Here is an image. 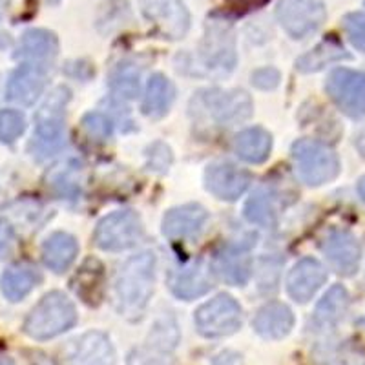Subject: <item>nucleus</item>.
I'll return each mask as SVG.
<instances>
[{"label":"nucleus","mask_w":365,"mask_h":365,"mask_svg":"<svg viewBox=\"0 0 365 365\" xmlns=\"http://www.w3.org/2000/svg\"><path fill=\"white\" fill-rule=\"evenodd\" d=\"M155 256L152 252H141L132 256L117 274L115 292L119 309L125 316H141L155 285Z\"/></svg>","instance_id":"nucleus-1"},{"label":"nucleus","mask_w":365,"mask_h":365,"mask_svg":"<svg viewBox=\"0 0 365 365\" xmlns=\"http://www.w3.org/2000/svg\"><path fill=\"white\" fill-rule=\"evenodd\" d=\"M70 91L64 86H57L46 99L35 115V135L31 150L35 158L44 159L55 154L64 145V110H66Z\"/></svg>","instance_id":"nucleus-2"},{"label":"nucleus","mask_w":365,"mask_h":365,"mask_svg":"<svg viewBox=\"0 0 365 365\" xmlns=\"http://www.w3.org/2000/svg\"><path fill=\"white\" fill-rule=\"evenodd\" d=\"M75 322L77 311L71 299L63 292H50L29 312L24 331L35 340H50L73 327Z\"/></svg>","instance_id":"nucleus-3"},{"label":"nucleus","mask_w":365,"mask_h":365,"mask_svg":"<svg viewBox=\"0 0 365 365\" xmlns=\"http://www.w3.org/2000/svg\"><path fill=\"white\" fill-rule=\"evenodd\" d=\"M192 113L220 126H232L252 115V101L245 91L203 90L192 99Z\"/></svg>","instance_id":"nucleus-4"},{"label":"nucleus","mask_w":365,"mask_h":365,"mask_svg":"<svg viewBox=\"0 0 365 365\" xmlns=\"http://www.w3.org/2000/svg\"><path fill=\"white\" fill-rule=\"evenodd\" d=\"M292 159L298 178L311 187L332 181L340 172V159L329 146L312 139H302L292 146Z\"/></svg>","instance_id":"nucleus-5"},{"label":"nucleus","mask_w":365,"mask_h":365,"mask_svg":"<svg viewBox=\"0 0 365 365\" xmlns=\"http://www.w3.org/2000/svg\"><path fill=\"white\" fill-rule=\"evenodd\" d=\"M145 236L141 217L133 210H119L99 221L93 234L97 247L110 252H119L135 247Z\"/></svg>","instance_id":"nucleus-6"},{"label":"nucleus","mask_w":365,"mask_h":365,"mask_svg":"<svg viewBox=\"0 0 365 365\" xmlns=\"http://www.w3.org/2000/svg\"><path fill=\"white\" fill-rule=\"evenodd\" d=\"M240 303L227 294H220L195 311V327L207 338L234 334L241 327Z\"/></svg>","instance_id":"nucleus-7"},{"label":"nucleus","mask_w":365,"mask_h":365,"mask_svg":"<svg viewBox=\"0 0 365 365\" xmlns=\"http://www.w3.org/2000/svg\"><path fill=\"white\" fill-rule=\"evenodd\" d=\"M324 0H279L278 21L287 34L303 38L325 22Z\"/></svg>","instance_id":"nucleus-8"},{"label":"nucleus","mask_w":365,"mask_h":365,"mask_svg":"<svg viewBox=\"0 0 365 365\" xmlns=\"http://www.w3.org/2000/svg\"><path fill=\"white\" fill-rule=\"evenodd\" d=\"M327 91L351 117L365 115V73L340 68L329 75Z\"/></svg>","instance_id":"nucleus-9"},{"label":"nucleus","mask_w":365,"mask_h":365,"mask_svg":"<svg viewBox=\"0 0 365 365\" xmlns=\"http://www.w3.org/2000/svg\"><path fill=\"white\" fill-rule=\"evenodd\" d=\"M145 17L168 38H181L190 28V15L182 0H139Z\"/></svg>","instance_id":"nucleus-10"},{"label":"nucleus","mask_w":365,"mask_h":365,"mask_svg":"<svg viewBox=\"0 0 365 365\" xmlns=\"http://www.w3.org/2000/svg\"><path fill=\"white\" fill-rule=\"evenodd\" d=\"M203 61L212 71L227 73L236 64V41L232 29L221 22H210L203 41Z\"/></svg>","instance_id":"nucleus-11"},{"label":"nucleus","mask_w":365,"mask_h":365,"mask_svg":"<svg viewBox=\"0 0 365 365\" xmlns=\"http://www.w3.org/2000/svg\"><path fill=\"white\" fill-rule=\"evenodd\" d=\"M322 252L329 259L332 269L344 276H353L358 270L361 257L360 243L347 230H332L322 241Z\"/></svg>","instance_id":"nucleus-12"},{"label":"nucleus","mask_w":365,"mask_h":365,"mask_svg":"<svg viewBox=\"0 0 365 365\" xmlns=\"http://www.w3.org/2000/svg\"><path fill=\"white\" fill-rule=\"evenodd\" d=\"M208 192L225 201L237 200L250 185V174L232 163H214L205 174Z\"/></svg>","instance_id":"nucleus-13"},{"label":"nucleus","mask_w":365,"mask_h":365,"mask_svg":"<svg viewBox=\"0 0 365 365\" xmlns=\"http://www.w3.org/2000/svg\"><path fill=\"white\" fill-rule=\"evenodd\" d=\"M214 287L212 269L200 259V262L188 263L181 267L170 276V289L178 298L194 299L207 294Z\"/></svg>","instance_id":"nucleus-14"},{"label":"nucleus","mask_w":365,"mask_h":365,"mask_svg":"<svg viewBox=\"0 0 365 365\" xmlns=\"http://www.w3.org/2000/svg\"><path fill=\"white\" fill-rule=\"evenodd\" d=\"M327 279V272L316 259L305 257L299 263H296L294 269L289 272L287 278V291L292 299L299 303H305L316 294L319 287Z\"/></svg>","instance_id":"nucleus-15"},{"label":"nucleus","mask_w":365,"mask_h":365,"mask_svg":"<svg viewBox=\"0 0 365 365\" xmlns=\"http://www.w3.org/2000/svg\"><path fill=\"white\" fill-rule=\"evenodd\" d=\"M208 212L201 205H182L172 208L163 220V234L170 240H188L203 230Z\"/></svg>","instance_id":"nucleus-16"},{"label":"nucleus","mask_w":365,"mask_h":365,"mask_svg":"<svg viewBox=\"0 0 365 365\" xmlns=\"http://www.w3.org/2000/svg\"><path fill=\"white\" fill-rule=\"evenodd\" d=\"M46 86V70L37 64H24L9 77L8 99L19 104H34Z\"/></svg>","instance_id":"nucleus-17"},{"label":"nucleus","mask_w":365,"mask_h":365,"mask_svg":"<svg viewBox=\"0 0 365 365\" xmlns=\"http://www.w3.org/2000/svg\"><path fill=\"white\" fill-rule=\"evenodd\" d=\"M214 269L230 285H245L252 274V256L245 247L227 245L217 252Z\"/></svg>","instance_id":"nucleus-18"},{"label":"nucleus","mask_w":365,"mask_h":365,"mask_svg":"<svg viewBox=\"0 0 365 365\" xmlns=\"http://www.w3.org/2000/svg\"><path fill=\"white\" fill-rule=\"evenodd\" d=\"M294 327V316L287 305L278 302L267 303L254 319V329L267 340H282Z\"/></svg>","instance_id":"nucleus-19"},{"label":"nucleus","mask_w":365,"mask_h":365,"mask_svg":"<svg viewBox=\"0 0 365 365\" xmlns=\"http://www.w3.org/2000/svg\"><path fill=\"white\" fill-rule=\"evenodd\" d=\"M73 365H115L112 341L103 332H86L73 349Z\"/></svg>","instance_id":"nucleus-20"},{"label":"nucleus","mask_w":365,"mask_h":365,"mask_svg":"<svg viewBox=\"0 0 365 365\" xmlns=\"http://www.w3.org/2000/svg\"><path fill=\"white\" fill-rule=\"evenodd\" d=\"M46 181L61 200H77L83 187V165L75 159H66L48 172Z\"/></svg>","instance_id":"nucleus-21"},{"label":"nucleus","mask_w":365,"mask_h":365,"mask_svg":"<svg viewBox=\"0 0 365 365\" xmlns=\"http://www.w3.org/2000/svg\"><path fill=\"white\" fill-rule=\"evenodd\" d=\"M58 44L57 37L44 29H31L24 34L21 44L17 48V57L24 58L26 64H37L42 66L57 55Z\"/></svg>","instance_id":"nucleus-22"},{"label":"nucleus","mask_w":365,"mask_h":365,"mask_svg":"<svg viewBox=\"0 0 365 365\" xmlns=\"http://www.w3.org/2000/svg\"><path fill=\"white\" fill-rule=\"evenodd\" d=\"M77 252H79V245L73 236L66 232H55L46 240L42 257H44L46 267H50L55 272H64L75 262Z\"/></svg>","instance_id":"nucleus-23"},{"label":"nucleus","mask_w":365,"mask_h":365,"mask_svg":"<svg viewBox=\"0 0 365 365\" xmlns=\"http://www.w3.org/2000/svg\"><path fill=\"white\" fill-rule=\"evenodd\" d=\"M174 86L165 75L155 73L150 77L146 86L145 99H143V113L150 119H161L166 115L174 101Z\"/></svg>","instance_id":"nucleus-24"},{"label":"nucleus","mask_w":365,"mask_h":365,"mask_svg":"<svg viewBox=\"0 0 365 365\" xmlns=\"http://www.w3.org/2000/svg\"><path fill=\"white\" fill-rule=\"evenodd\" d=\"M272 148V137L267 130L259 128H247L236 135L234 141V150L241 159L247 163H263L270 154Z\"/></svg>","instance_id":"nucleus-25"},{"label":"nucleus","mask_w":365,"mask_h":365,"mask_svg":"<svg viewBox=\"0 0 365 365\" xmlns=\"http://www.w3.org/2000/svg\"><path fill=\"white\" fill-rule=\"evenodd\" d=\"M349 307V294L344 287L334 285L324 299L319 302L318 309H316L314 324L322 329L332 327L336 325L341 318L345 316Z\"/></svg>","instance_id":"nucleus-26"},{"label":"nucleus","mask_w":365,"mask_h":365,"mask_svg":"<svg viewBox=\"0 0 365 365\" xmlns=\"http://www.w3.org/2000/svg\"><path fill=\"white\" fill-rule=\"evenodd\" d=\"M38 282L41 276L31 267H11L2 274V292L11 302H19L34 291Z\"/></svg>","instance_id":"nucleus-27"},{"label":"nucleus","mask_w":365,"mask_h":365,"mask_svg":"<svg viewBox=\"0 0 365 365\" xmlns=\"http://www.w3.org/2000/svg\"><path fill=\"white\" fill-rule=\"evenodd\" d=\"M341 58H349V53H345L344 48L336 41H325L318 48L309 51L307 55L298 58L296 64H298L299 71H316L327 66L329 63L341 61Z\"/></svg>","instance_id":"nucleus-28"},{"label":"nucleus","mask_w":365,"mask_h":365,"mask_svg":"<svg viewBox=\"0 0 365 365\" xmlns=\"http://www.w3.org/2000/svg\"><path fill=\"white\" fill-rule=\"evenodd\" d=\"M245 217L254 225L270 228L276 223V208L272 195L267 190L254 192L245 205Z\"/></svg>","instance_id":"nucleus-29"},{"label":"nucleus","mask_w":365,"mask_h":365,"mask_svg":"<svg viewBox=\"0 0 365 365\" xmlns=\"http://www.w3.org/2000/svg\"><path fill=\"white\" fill-rule=\"evenodd\" d=\"M141 71L137 70L135 64L132 63H123L113 70L112 84L113 93H117L123 99H135L139 93V84H141Z\"/></svg>","instance_id":"nucleus-30"},{"label":"nucleus","mask_w":365,"mask_h":365,"mask_svg":"<svg viewBox=\"0 0 365 365\" xmlns=\"http://www.w3.org/2000/svg\"><path fill=\"white\" fill-rule=\"evenodd\" d=\"M128 365H175L174 358L159 345L135 349L128 356Z\"/></svg>","instance_id":"nucleus-31"},{"label":"nucleus","mask_w":365,"mask_h":365,"mask_svg":"<svg viewBox=\"0 0 365 365\" xmlns=\"http://www.w3.org/2000/svg\"><path fill=\"white\" fill-rule=\"evenodd\" d=\"M26 120L22 113L15 110H0V141L13 143L22 135Z\"/></svg>","instance_id":"nucleus-32"},{"label":"nucleus","mask_w":365,"mask_h":365,"mask_svg":"<svg viewBox=\"0 0 365 365\" xmlns=\"http://www.w3.org/2000/svg\"><path fill=\"white\" fill-rule=\"evenodd\" d=\"M344 28L354 48L365 51V13H349Z\"/></svg>","instance_id":"nucleus-33"},{"label":"nucleus","mask_w":365,"mask_h":365,"mask_svg":"<svg viewBox=\"0 0 365 365\" xmlns=\"http://www.w3.org/2000/svg\"><path fill=\"white\" fill-rule=\"evenodd\" d=\"M83 128L86 130V133L93 139H99L104 141L112 135V123L106 115L103 113H88L83 119Z\"/></svg>","instance_id":"nucleus-34"},{"label":"nucleus","mask_w":365,"mask_h":365,"mask_svg":"<svg viewBox=\"0 0 365 365\" xmlns=\"http://www.w3.org/2000/svg\"><path fill=\"white\" fill-rule=\"evenodd\" d=\"M225 2H227L228 8L234 9V11L245 13V11H252V9L262 8V6H265L269 0H225Z\"/></svg>","instance_id":"nucleus-35"},{"label":"nucleus","mask_w":365,"mask_h":365,"mask_svg":"<svg viewBox=\"0 0 365 365\" xmlns=\"http://www.w3.org/2000/svg\"><path fill=\"white\" fill-rule=\"evenodd\" d=\"M13 241H15V236H13L11 227L4 220H0V254L11 249Z\"/></svg>","instance_id":"nucleus-36"},{"label":"nucleus","mask_w":365,"mask_h":365,"mask_svg":"<svg viewBox=\"0 0 365 365\" xmlns=\"http://www.w3.org/2000/svg\"><path fill=\"white\" fill-rule=\"evenodd\" d=\"M212 365H243V360H241L240 354L234 353V351H225V353L217 354V356L214 358Z\"/></svg>","instance_id":"nucleus-37"},{"label":"nucleus","mask_w":365,"mask_h":365,"mask_svg":"<svg viewBox=\"0 0 365 365\" xmlns=\"http://www.w3.org/2000/svg\"><path fill=\"white\" fill-rule=\"evenodd\" d=\"M358 192H360L361 200L365 201V175L360 179V182H358Z\"/></svg>","instance_id":"nucleus-38"},{"label":"nucleus","mask_w":365,"mask_h":365,"mask_svg":"<svg viewBox=\"0 0 365 365\" xmlns=\"http://www.w3.org/2000/svg\"><path fill=\"white\" fill-rule=\"evenodd\" d=\"M0 365H15L11 360H0Z\"/></svg>","instance_id":"nucleus-39"},{"label":"nucleus","mask_w":365,"mask_h":365,"mask_svg":"<svg viewBox=\"0 0 365 365\" xmlns=\"http://www.w3.org/2000/svg\"><path fill=\"white\" fill-rule=\"evenodd\" d=\"M61 0H48V4H58Z\"/></svg>","instance_id":"nucleus-40"}]
</instances>
